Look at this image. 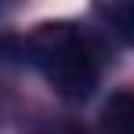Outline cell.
Returning a JSON list of instances; mask_svg holds the SVG:
<instances>
[{"instance_id":"obj_2","label":"cell","mask_w":134,"mask_h":134,"mask_svg":"<svg viewBox=\"0 0 134 134\" xmlns=\"http://www.w3.org/2000/svg\"><path fill=\"white\" fill-rule=\"evenodd\" d=\"M105 134H134V91H116L102 109Z\"/></svg>"},{"instance_id":"obj_3","label":"cell","mask_w":134,"mask_h":134,"mask_svg":"<svg viewBox=\"0 0 134 134\" xmlns=\"http://www.w3.org/2000/svg\"><path fill=\"white\" fill-rule=\"evenodd\" d=\"M98 18L112 29V36H120L123 44L134 47V0H112L98 4Z\"/></svg>"},{"instance_id":"obj_1","label":"cell","mask_w":134,"mask_h":134,"mask_svg":"<svg viewBox=\"0 0 134 134\" xmlns=\"http://www.w3.org/2000/svg\"><path fill=\"white\" fill-rule=\"evenodd\" d=\"M29 62L44 69L51 87L69 102L91 98L98 87V76H102L98 51L91 47V40L72 33L69 25H44V33L29 40Z\"/></svg>"}]
</instances>
